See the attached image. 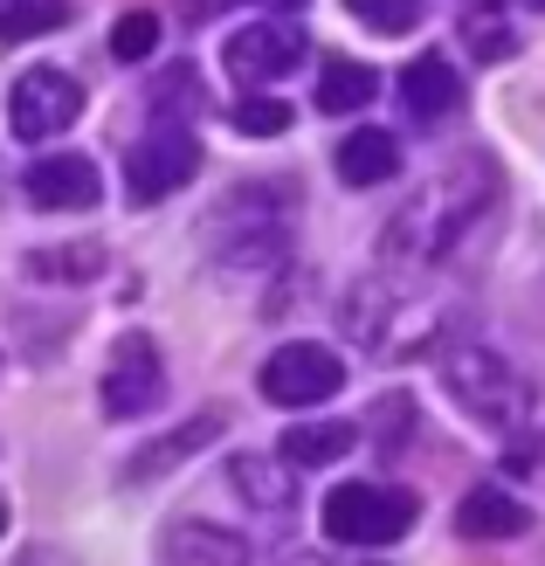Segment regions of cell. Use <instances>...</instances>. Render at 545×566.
<instances>
[{"instance_id":"28","label":"cell","mask_w":545,"mask_h":566,"mask_svg":"<svg viewBox=\"0 0 545 566\" xmlns=\"http://www.w3.org/2000/svg\"><path fill=\"white\" fill-rule=\"evenodd\" d=\"M276 8H304V0H276Z\"/></svg>"},{"instance_id":"12","label":"cell","mask_w":545,"mask_h":566,"mask_svg":"<svg viewBox=\"0 0 545 566\" xmlns=\"http://www.w3.org/2000/svg\"><path fill=\"white\" fill-rule=\"evenodd\" d=\"M455 532H463V539H525L532 512L511 491H470L455 504Z\"/></svg>"},{"instance_id":"22","label":"cell","mask_w":545,"mask_h":566,"mask_svg":"<svg viewBox=\"0 0 545 566\" xmlns=\"http://www.w3.org/2000/svg\"><path fill=\"white\" fill-rule=\"evenodd\" d=\"M235 132H242V138H276V132H291V104L249 91V97L235 104Z\"/></svg>"},{"instance_id":"25","label":"cell","mask_w":545,"mask_h":566,"mask_svg":"<svg viewBox=\"0 0 545 566\" xmlns=\"http://www.w3.org/2000/svg\"><path fill=\"white\" fill-rule=\"evenodd\" d=\"M21 566H76V559H70V553H55V546H28Z\"/></svg>"},{"instance_id":"5","label":"cell","mask_w":545,"mask_h":566,"mask_svg":"<svg viewBox=\"0 0 545 566\" xmlns=\"http://www.w3.org/2000/svg\"><path fill=\"white\" fill-rule=\"evenodd\" d=\"M200 174V146L187 125H153V138H138L132 159H125V193L138 208L166 201V193H180L187 180Z\"/></svg>"},{"instance_id":"13","label":"cell","mask_w":545,"mask_h":566,"mask_svg":"<svg viewBox=\"0 0 545 566\" xmlns=\"http://www.w3.org/2000/svg\"><path fill=\"white\" fill-rule=\"evenodd\" d=\"M221 436V415H193V421H180L166 442H153V449H138V457L125 463V484H146V476H166L174 463H187L193 449H208Z\"/></svg>"},{"instance_id":"26","label":"cell","mask_w":545,"mask_h":566,"mask_svg":"<svg viewBox=\"0 0 545 566\" xmlns=\"http://www.w3.org/2000/svg\"><path fill=\"white\" fill-rule=\"evenodd\" d=\"M283 566H366V559H318L311 553V559H283Z\"/></svg>"},{"instance_id":"14","label":"cell","mask_w":545,"mask_h":566,"mask_svg":"<svg viewBox=\"0 0 545 566\" xmlns=\"http://www.w3.org/2000/svg\"><path fill=\"white\" fill-rule=\"evenodd\" d=\"M400 174V138L394 132H353L338 146V180L346 187H380Z\"/></svg>"},{"instance_id":"8","label":"cell","mask_w":545,"mask_h":566,"mask_svg":"<svg viewBox=\"0 0 545 566\" xmlns=\"http://www.w3.org/2000/svg\"><path fill=\"white\" fill-rule=\"evenodd\" d=\"M221 63H228V76H235V83L263 91V83H276L283 70L304 63V42L291 35V28H276V21H249V28H235V35H228Z\"/></svg>"},{"instance_id":"7","label":"cell","mask_w":545,"mask_h":566,"mask_svg":"<svg viewBox=\"0 0 545 566\" xmlns=\"http://www.w3.org/2000/svg\"><path fill=\"white\" fill-rule=\"evenodd\" d=\"M166 394V359L146 332H125L118 346H111V366H104V415L111 421H132L146 415L153 401Z\"/></svg>"},{"instance_id":"9","label":"cell","mask_w":545,"mask_h":566,"mask_svg":"<svg viewBox=\"0 0 545 566\" xmlns=\"http://www.w3.org/2000/svg\"><path fill=\"white\" fill-rule=\"evenodd\" d=\"M28 201L35 208H55V214H76L97 201V166L83 153H49L28 166Z\"/></svg>"},{"instance_id":"15","label":"cell","mask_w":545,"mask_h":566,"mask_svg":"<svg viewBox=\"0 0 545 566\" xmlns=\"http://www.w3.org/2000/svg\"><path fill=\"white\" fill-rule=\"evenodd\" d=\"M353 442H359L353 421H297V429H283V457L304 470H325L338 457H353Z\"/></svg>"},{"instance_id":"18","label":"cell","mask_w":545,"mask_h":566,"mask_svg":"<svg viewBox=\"0 0 545 566\" xmlns=\"http://www.w3.org/2000/svg\"><path fill=\"white\" fill-rule=\"evenodd\" d=\"M70 21V0H0V42H35Z\"/></svg>"},{"instance_id":"6","label":"cell","mask_w":545,"mask_h":566,"mask_svg":"<svg viewBox=\"0 0 545 566\" xmlns=\"http://www.w3.org/2000/svg\"><path fill=\"white\" fill-rule=\"evenodd\" d=\"M338 387H346V366H338L332 346H311V338L276 346L263 359V401H276V408H318Z\"/></svg>"},{"instance_id":"27","label":"cell","mask_w":545,"mask_h":566,"mask_svg":"<svg viewBox=\"0 0 545 566\" xmlns=\"http://www.w3.org/2000/svg\"><path fill=\"white\" fill-rule=\"evenodd\" d=\"M0 532H8V497H0Z\"/></svg>"},{"instance_id":"16","label":"cell","mask_w":545,"mask_h":566,"mask_svg":"<svg viewBox=\"0 0 545 566\" xmlns=\"http://www.w3.org/2000/svg\"><path fill=\"white\" fill-rule=\"evenodd\" d=\"M380 97V76H373L366 63H353V55H325L318 63V111H359V104H373Z\"/></svg>"},{"instance_id":"17","label":"cell","mask_w":545,"mask_h":566,"mask_svg":"<svg viewBox=\"0 0 545 566\" xmlns=\"http://www.w3.org/2000/svg\"><path fill=\"white\" fill-rule=\"evenodd\" d=\"M228 476H235V484H242V497L255 504V512H291V504H297V491H291V470H283V463H263V457H235V463H228Z\"/></svg>"},{"instance_id":"4","label":"cell","mask_w":545,"mask_h":566,"mask_svg":"<svg viewBox=\"0 0 545 566\" xmlns=\"http://www.w3.org/2000/svg\"><path fill=\"white\" fill-rule=\"evenodd\" d=\"M8 118L14 132L28 138V146H42V138H63L76 118H83V83L70 70H28L14 76V91H8Z\"/></svg>"},{"instance_id":"10","label":"cell","mask_w":545,"mask_h":566,"mask_svg":"<svg viewBox=\"0 0 545 566\" xmlns=\"http://www.w3.org/2000/svg\"><path fill=\"white\" fill-rule=\"evenodd\" d=\"M400 104H408L421 125H449L455 111H463V76H455L442 55H415V63L400 70Z\"/></svg>"},{"instance_id":"1","label":"cell","mask_w":545,"mask_h":566,"mask_svg":"<svg viewBox=\"0 0 545 566\" xmlns=\"http://www.w3.org/2000/svg\"><path fill=\"white\" fill-rule=\"evenodd\" d=\"M491 193H497V166H491V159L455 166L442 187H428L421 201H408V208L394 214V229L380 235V249H387L394 263H421V270H428V263H442L449 249L483 221Z\"/></svg>"},{"instance_id":"23","label":"cell","mask_w":545,"mask_h":566,"mask_svg":"<svg viewBox=\"0 0 545 566\" xmlns=\"http://www.w3.org/2000/svg\"><path fill=\"white\" fill-rule=\"evenodd\" d=\"M346 8H353V21L373 28V35H408V28L421 21L415 0H346Z\"/></svg>"},{"instance_id":"11","label":"cell","mask_w":545,"mask_h":566,"mask_svg":"<svg viewBox=\"0 0 545 566\" xmlns=\"http://www.w3.org/2000/svg\"><path fill=\"white\" fill-rule=\"evenodd\" d=\"M159 559H166V566H249L255 546L242 539V532H221V525L187 518V525H166Z\"/></svg>"},{"instance_id":"24","label":"cell","mask_w":545,"mask_h":566,"mask_svg":"<svg viewBox=\"0 0 545 566\" xmlns=\"http://www.w3.org/2000/svg\"><path fill=\"white\" fill-rule=\"evenodd\" d=\"M187 91H193V76H187V70H174V76H166V97H187ZM159 118H180V104H166Z\"/></svg>"},{"instance_id":"3","label":"cell","mask_w":545,"mask_h":566,"mask_svg":"<svg viewBox=\"0 0 545 566\" xmlns=\"http://www.w3.org/2000/svg\"><path fill=\"white\" fill-rule=\"evenodd\" d=\"M318 518H325V539L332 546L366 553V546H394L400 532L421 518V504L408 491H387V484H338V491H325V512Z\"/></svg>"},{"instance_id":"19","label":"cell","mask_w":545,"mask_h":566,"mask_svg":"<svg viewBox=\"0 0 545 566\" xmlns=\"http://www.w3.org/2000/svg\"><path fill=\"white\" fill-rule=\"evenodd\" d=\"M463 42H470L476 63H504V55L518 49V35H511V21H504L497 0H483V8H470V14H463Z\"/></svg>"},{"instance_id":"2","label":"cell","mask_w":545,"mask_h":566,"mask_svg":"<svg viewBox=\"0 0 545 566\" xmlns=\"http://www.w3.org/2000/svg\"><path fill=\"white\" fill-rule=\"evenodd\" d=\"M442 380H449V394H455V401H463L476 421H491V429H504V436H525V421H532V387L511 374L497 353H483V346L449 353V359H442Z\"/></svg>"},{"instance_id":"20","label":"cell","mask_w":545,"mask_h":566,"mask_svg":"<svg viewBox=\"0 0 545 566\" xmlns=\"http://www.w3.org/2000/svg\"><path fill=\"white\" fill-rule=\"evenodd\" d=\"M159 35H166L159 14H153V8H138V14H125L118 28H111V55H118V63H146V55L159 49Z\"/></svg>"},{"instance_id":"21","label":"cell","mask_w":545,"mask_h":566,"mask_svg":"<svg viewBox=\"0 0 545 566\" xmlns=\"http://www.w3.org/2000/svg\"><path fill=\"white\" fill-rule=\"evenodd\" d=\"M97 270H104V249H91V242L49 249V256H28V276H70V283H83V276H97Z\"/></svg>"}]
</instances>
